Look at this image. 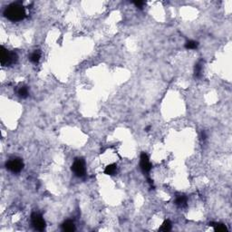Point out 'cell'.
I'll return each instance as SVG.
<instances>
[{"label":"cell","mask_w":232,"mask_h":232,"mask_svg":"<svg viewBox=\"0 0 232 232\" xmlns=\"http://www.w3.org/2000/svg\"><path fill=\"white\" fill-rule=\"evenodd\" d=\"M4 16L10 21H14V22L21 21L26 16L25 8L19 2L13 3L9 5L8 6H6V8L4 11Z\"/></svg>","instance_id":"obj_1"},{"label":"cell","mask_w":232,"mask_h":232,"mask_svg":"<svg viewBox=\"0 0 232 232\" xmlns=\"http://www.w3.org/2000/svg\"><path fill=\"white\" fill-rule=\"evenodd\" d=\"M17 55L15 52H10L6 49L4 46H1L0 49V60L3 66H8L16 64L17 62Z\"/></svg>","instance_id":"obj_2"},{"label":"cell","mask_w":232,"mask_h":232,"mask_svg":"<svg viewBox=\"0 0 232 232\" xmlns=\"http://www.w3.org/2000/svg\"><path fill=\"white\" fill-rule=\"evenodd\" d=\"M72 172L76 177H79V178L85 176L86 168H85V161L83 160V159L77 158L75 160V161L72 165Z\"/></svg>","instance_id":"obj_3"},{"label":"cell","mask_w":232,"mask_h":232,"mask_svg":"<svg viewBox=\"0 0 232 232\" xmlns=\"http://www.w3.org/2000/svg\"><path fill=\"white\" fill-rule=\"evenodd\" d=\"M6 167L7 170H9L13 173H18L23 170L24 162L19 158H14V159L9 160L6 163Z\"/></svg>","instance_id":"obj_4"},{"label":"cell","mask_w":232,"mask_h":232,"mask_svg":"<svg viewBox=\"0 0 232 232\" xmlns=\"http://www.w3.org/2000/svg\"><path fill=\"white\" fill-rule=\"evenodd\" d=\"M31 223L36 230L43 231L45 229V221L43 217L37 212H33L31 215Z\"/></svg>","instance_id":"obj_5"},{"label":"cell","mask_w":232,"mask_h":232,"mask_svg":"<svg viewBox=\"0 0 232 232\" xmlns=\"http://www.w3.org/2000/svg\"><path fill=\"white\" fill-rule=\"evenodd\" d=\"M140 167L144 173L149 172L152 170V164L150 162L149 157L145 153H142L140 158Z\"/></svg>","instance_id":"obj_6"},{"label":"cell","mask_w":232,"mask_h":232,"mask_svg":"<svg viewBox=\"0 0 232 232\" xmlns=\"http://www.w3.org/2000/svg\"><path fill=\"white\" fill-rule=\"evenodd\" d=\"M62 230L64 231L72 232L75 230V225L73 221L71 220H66L62 224Z\"/></svg>","instance_id":"obj_7"},{"label":"cell","mask_w":232,"mask_h":232,"mask_svg":"<svg viewBox=\"0 0 232 232\" xmlns=\"http://www.w3.org/2000/svg\"><path fill=\"white\" fill-rule=\"evenodd\" d=\"M175 204L180 208H184L187 206V198L185 196H180L176 199Z\"/></svg>","instance_id":"obj_8"},{"label":"cell","mask_w":232,"mask_h":232,"mask_svg":"<svg viewBox=\"0 0 232 232\" xmlns=\"http://www.w3.org/2000/svg\"><path fill=\"white\" fill-rule=\"evenodd\" d=\"M117 172L116 164H109L104 169V173L106 175H114Z\"/></svg>","instance_id":"obj_9"},{"label":"cell","mask_w":232,"mask_h":232,"mask_svg":"<svg viewBox=\"0 0 232 232\" xmlns=\"http://www.w3.org/2000/svg\"><path fill=\"white\" fill-rule=\"evenodd\" d=\"M40 58H41V53L39 50H36L35 52H33L29 57V60L33 63V64H37L40 61Z\"/></svg>","instance_id":"obj_10"},{"label":"cell","mask_w":232,"mask_h":232,"mask_svg":"<svg viewBox=\"0 0 232 232\" xmlns=\"http://www.w3.org/2000/svg\"><path fill=\"white\" fill-rule=\"evenodd\" d=\"M211 226L214 228V230L216 232H227L228 229L224 224L221 223H211Z\"/></svg>","instance_id":"obj_11"},{"label":"cell","mask_w":232,"mask_h":232,"mask_svg":"<svg viewBox=\"0 0 232 232\" xmlns=\"http://www.w3.org/2000/svg\"><path fill=\"white\" fill-rule=\"evenodd\" d=\"M172 230V223H171V221L170 220H165L163 223H162V225H161V227L160 228V231H169V230Z\"/></svg>","instance_id":"obj_12"},{"label":"cell","mask_w":232,"mask_h":232,"mask_svg":"<svg viewBox=\"0 0 232 232\" xmlns=\"http://www.w3.org/2000/svg\"><path fill=\"white\" fill-rule=\"evenodd\" d=\"M17 94L21 98H26L28 96V88L26 86H22L20 87L19 90L17 91Z\"/></svg>","instance_id":"obj_13"},{"label":"cell","mask_w":232,"mask_h":232,"mask_svg":"<svg viewBox=\"0 0 232 232\" xmlns=\"http://www.w3.org/2000/svg\"><path fill=\"white\" fill-rule=\"evenodd\" d=\"M201 73H202V65L199 63L194 67V75H195V77H200L201 76Z\"/></svg>","instance_id":"obj_14"},{"label":"cell","mask_w":232,"mask_h":232,"mask_svg":"<svg viewBox=\"0 0 232 232\" xmlns=\"http://www.w3.org/2000/svg\"><path fill=\"white\" fill-rule=\"evenodd\" d=\"M198 46H199V43L193 40H190L185 44V47L187 49H196L198 48Z\"/></svg>","instance_id":"obj_15"},{"label":"cell","mask_w":232,"mask_h":232,"mask_svg":"<svg viewBox=\"0 0 232 232\" xmlns=\"http://www.w3.org/2000/svg\"><path fill=\"white\" fill-rule=\"evenodd\" d=\"M133 4L135 5L138 8H140V9H142L143 6L145 5V3H144L143 1H134V2H133Z\"/></svg>","instance_id":"obj_16"}]
</instances>
